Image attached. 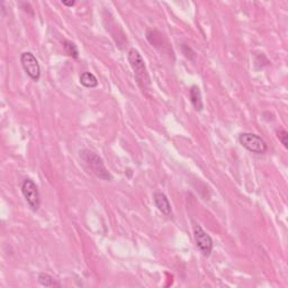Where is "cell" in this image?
Masks as SVG:
<instances>
[{"mask_svg": "<svg viewBox=\"0 0 288 288\" xmlns=\"http://www.w3.org/2000/svg\"><path fill=\"white\" fill-rule=\"evenodd\" d=\"M239 143L242 145L244 149L250 151L252 153L256 154H263L267 152L268 145L264 142V140L261 136L257 135L255 133H241L239 135Z\"/></svg>", "mask_w": 288, "mask_h": 288, "instance_id": "3", "label": "cell"}, {"mask_svg": "<svg viewBox=\"0 0 288 288\" xmlns=\"http://www.w3.org/2000/svg\"><path fill=\"white\" fill-rule=\"evenodd\" d=\"M194 237L196 247L204 257H209L213 251V240L207 232H205L201 225L194 227Z\"/></svg>", "mask_w": 288, "mask_h": 288, "instance_id": "6", "label": "cell"}, {"mask_svg": "<svg viewBox=\"0 0 288 288\" xmlns=\"http://www.w3.org/2000/svg\"><path fill=\"white\" fill-rule=\"evenodd\" d=\"M79 80L80 84L86 88H96L97 86H98V80H97L95 75H92L91 72H83L79 78Z\"/></svg>", "mask_w": 288, "mask_h": 288, "instance_id": "9", "label": "cell"}, {"mask_svg": "<svg viewBox=\"0 0 288 288\" xmlns=\"http://www.w3.org/2000/svg\"><path fill=\"white\" fill-rule=\"evenodd\" d=\"M79 157L83 160L84 165L87 167L88 170L95 174L97 178L102 179L104 181H112L113 176L105 166L103 159L98 154L92 152L90 150H81L79 152Z\"/></svg>", "mask_w": 288, "mask_h": 288, "instance_id": "2", "label": "cell"}, {"mask_svg": "<svg viewBox=\"0 0 288 288\" xmlns=\"http://www.w3.org/2000/svg\"><path fill=\"white\" fill-rule=\"evenodd\" d=\"M38 283L41 284L42 286L44 287H61V283L58 282V280L52 277L51 275L49 274H45V272H41L40 275H38Z\"/></svg>", "mask_w": 288, "mask_h": 288, "instance_id": "10", "label": "cell"}, {"mask_svg": "<svg viewBox=\"0 0 288 288\" xmlns=\"http://www.w3.org/2000/svg\"><path fill=\"white\" fill-rule=\"evenodd\" d=\"M189 97L190 102H192L194 108H195L196 112H202L204 108L203 104V97H202L201 89L198 86H193L189 90Z\"/></svg>", "mask_w": 288, "mask_h": 288, "instance_id": "8", "label": "cell"}, {"mask_svg": "<svg viewBox=\"0 0 288 288\" xmlns=\"http://www.w3.org/2000/svg\"><path fill=\"white\" fill-rule=\"evenodd\" d=\"M22 194L29 208L36 213L41 207V196L38 188L30 178H26L22 182Z\"/></svg>", "mask_w": 288, "mask_h": 288, "instance_id": "4", "label": "cell"}, {"mask_svg": "<svg viewBox=\"0 0 288 288\" xmlns=\"http://www.w3.org/2000/svg\"><path fill=\"white\" fill-rule=\"evenodd\" d=\"M127 59L130 62V65L134 72V77L139 87L141 88L143 93L149 91L151 86V79L147 72L145 62L144 59L136 49H131L127 53Z\"/></svg>", "mask_w": 288, "mask_h": 288, "instance_id": "1", "label": "cell"}, {"mask_svg": "<svg viewBox=\"0 0 288 288\" xmlns=\"http://www.w3.org/2000/svg\"><path fill=\"white\" fill-rule=\"evenodd\" d=\"M153 202L157 208L160 211L163 215L170 216L171 215V205L167 196L163 193L155 192L153 194Z\"/></svg>", "mask_w": 288, "mask_h": 288, "instance_id": "7", "label": "cell"}, {"mask_svg": "<svg viewBox=\"0 0 288 288\" xmlns=\"http://www.w3.org/2000/svg\"><path fill=\"white\" fill-rule=\"evenodd\" d=\"M22 67L33 81H38L41 78V67L32 52H24L21 56Z\"/></svg>", "mask_w": 288, "mask_h": 288, "instance_id": "5", "label": "cell"}, {"mask_svg": "<svg viewBox=\"0 0 288 288\" xmlns=\"http://www.w3.org/2000/svg\"><path fill=\"white\" fill-rule=\"evenodd\" d=\"M277 136H278V139H279V141L282 142V144L284 145V147H288V133H287V131H285V130H279L278 132H277Z\"/></svg>", "mask_w": 288, "mask_h": 288, "instance_id": "12", "label": "cell"}, {"mask_svg": "<svg viewBox=\"0 0 288 288\" xmlns=\"http://www.w3.org/2000/svg\"><path fill=\"white\" fill-rule=\"evenodd\" d=\"M62 5L63 6H67V7H72L76 5V1H70V2H67V1H62Z\"/></svg>", "mask_w": 288, "mask_h": 288, "instance_id": "13", "label": "cell"}, {"mask_svg": "<svg viewBox=\"0 0 288 288\" xmlns=\"http://www.w3.org/2000/svg\"><path fill=\"white\" fill-rule=\"evenodd\" d=\"M63 48L69 57L73 58V59H78L79 58V50H78L77 45L73 42L65 40L63 42Z\"/></svg>", "mask_w": 288, "mask_h": 288, "instance_id": "11", "label": "cell"}]
</instances>
